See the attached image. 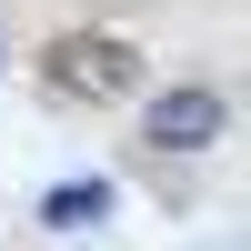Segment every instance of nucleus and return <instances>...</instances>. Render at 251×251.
Segmentation results:
<instances>
[{
	"mask_svg": "<svg viewBox=\"0 0 251 251\" xmlns=\"http://www.w3.org/2000/svg\"><path fill=\"white\" fill-rule=\"evenodd\" d=\"M231 131V100L211 91V80H181V91H161L151 111H141V141H151V151H211V141Z\"/></svg>",
	"mask_w": 251,
	"mask_h": 251,
	"instance_id": "2",
	"label": "nucleus"
},
{
	"mask_svg": "<svg viewBox=\"0 0 251 251\" xmlns=\"http://www.w3.org/2000/svg\"><path fill=\"white\" fill-rule=\"evenodd\" d=\"M100 211H111V191H100V181H71V191L40 201V221H60V231H80V221H100Z\"/></svg>",
	"mask_w": 251,
	"mask_h": 251,
	"instance_id": "3",
	"label": "nucleus"
},
{
	"mask_svg": "<svg viewBox=\"0 0 251 251\" xmlns=\"http://www.w3.org/2000/svg\"><path fill=\"white\" fill-rule=\"evenodd\" d=\"M40 80H50V91H71V100H131L141 50H131V40H111V30H71V40H50V50H40Z\"/></svg>",
	"mask_w": 251,
	"mask_h": 251,
	"instance_id": "1",
	"label": "nucleus"
}]
</instances>
